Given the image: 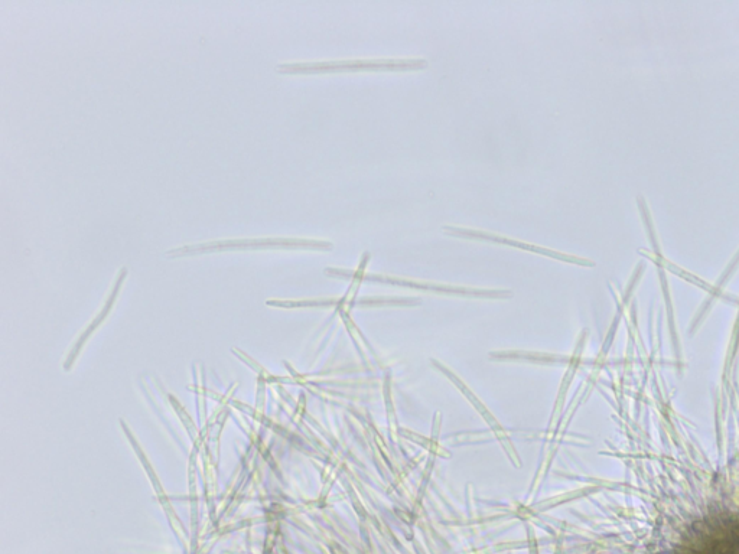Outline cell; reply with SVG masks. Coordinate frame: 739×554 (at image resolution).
<instances>
[{"label": "cell", "instance_id": "1", "mask_svg": "<svg viewBox=\"0 0 739 554\" xmlns=\"http://www.w3.org/2000/svg\"><path fill=\"white\" fill-rule=\"evenodd\" d=\"M428 67L425 58H357V60L324 61L279 65L286 74L350 73V71H419Z\"/></svg>", "mask_w": 739, "mask_h": 554}, {"label": "cell", "instance_id": "2", "mask_svg": "<svg viewBox=\"0 0 739 554\" xmlns=\"http://www.w3.org/2000/svg\"><path fill=\"white\" fill-rule=\"evenodd\" d=\"M442 231H444L445 234H448V236L459 237V239L483 240L490 241V243L506 244V246L517 247V249L526 250V252L542 254V256L563 260V262L576 263V265H592V263L587 262V260L578 259V257L569 256V254L555 252V250L535 246V244L532 243H524V241L509 239V237L498 236V234L488 233V231L457 226H444L442 227Z\"/></svg>", "mask_w": 739, "mask_h": 554}, {"label": "cell", "instance_id": "3", "mask_svg": "<svg viewBox=\"0 0 739 554\" xmlns=\"http://www.w3.org/2000/svg\"><path fill=\"white\" fill-rule=\"evenodd\" d=\"M327 273L335 276L353 277L361 276L366 280H377V282L393 283V285L412 286V288H419L425 290H438V292H449V293H462V295H475V296H493V298H501V296H510V292H501V290H477V289H465V288H454V286H442V285H431V283H416L409 282V280L396 279V277H386L379 275H364V273L348 272V270L328 269Z\"/></svg>", "mask_w": 739, "mask_h": 554}]
</instances>
